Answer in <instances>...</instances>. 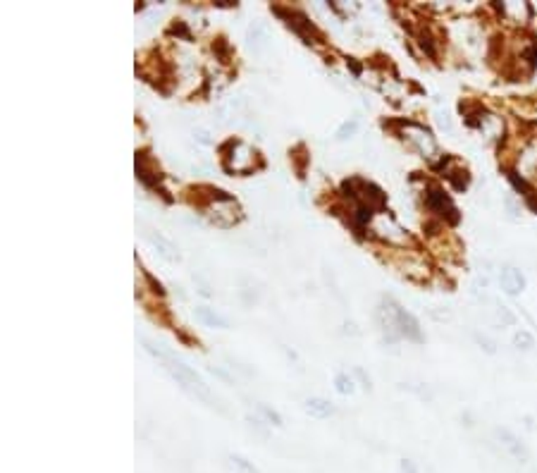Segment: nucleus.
<instances>
[{"label":"nucleus","instance_id":"obj_1","mask_svg":"<svg viewBox=\"0 0 537 473\" xmlns=\"http://www.w3.org/2000/svg\"><path fill=\"white\" fill-rule=\"evenodd\" d=\"M144 344H146V349L151 352L153 356H158L160 361L165 364V371L170 373L172 378L177 380L179 385L184 387V390H189L191 395L194 397H199V399H203V402H208V404H213V397H211V390H208V385L203 383L201 380V376L196 371H191V368L187 366V364H182L179 359H175V356H170V354H165V352H160V349H156L153 347L151 342L148 340H144Z\"/></svg>","mask_w":537,"mask_h":473},{"label":"nucleus","instance_id":"obj_2","mask_svg":"<svg viewBox=\"0 0 537 473\" xmlns=\"http://www.w3.org/2000/svg\"><path fill=\"white\" fill-rule=\"evenodd\" d=\"M380 323L385 330L394 333V337H406V340H421V325L406 309H401L397 301L387 299L380 309Z\"/></svg>","mask_w":537,"mask_h":473},{"label":"nucleus","instance_id":"obj_3","mask_svg":"<svg viewBox=\"0 0 537 473\" xmlns=\"http://www.w3.org/2000/svg\"><path fill=\"white\" fill-rule=\"evenodd\" d=\"M499 287H502L504 294H509V297H518L523 290H526V275L521 273L518 268H504L502 273H499Z\"/></svg>","mask_w":537,"mask_h":473},{"label":"nucleus","instance_id":"obj_4","mask_svg":"<svg viewBox=\"0 0 537 473\" xmlns=\"http://www.w3.org/2000/svg\"><path fill=\"white\" fill-rule=\"evenodd\" d=\"M428 206H430V211H435L437 215H452V218H456V208L452 201H449L447 192H442V189H430Z\"/></svg>","mask_w":537,"mask_h":473},{"label":"nucleus","instance_id":"obj_5","mask_svg":"<svg viewBox=\"0 0 537 473\" xmlns=\"http://www.w3.org/2000/svg\"><path fill=\"white\" fill-rule=\"evenodd\" d=\"M497 435H499V440L504 442V447L509 450L511 457H516V459H521V462H526V459H528V450L523 447V442L518 440L514 433H509L506 428H499Z\"/></svg>","mask_w":537,"mask_h":473},{"label":"nucleus","instance_id":"obj_6","mask_svg":"<svg viewBox=\"0 0 537 473\" xmlns=\"http://www.w3.org/2000/svg\"><path fill=\"white\" fill-rule=\"evenodd\" d=\"M502 15L504 17H509L511 20V15H514V22L516 24H526L528 20H530V15H533V10H530V5L528 3H511V5H502Z\"/></svg>","mask_w":537,"mask_h":473},{"label":"nucleus","instance_id":"obj_7","mask_svg":"<svg viewBox=\"0 0 537 473\" xmlns=\"http://www.w3.org/2000/svg\"><path fill=\"white\" fill-rule=\"evenodd\" d=\"M196 318H199L201 323L211 325V328H230V321H227V318H222L220 313H215V309H208V306H201V309H196Z\"/></svg>","mask_w":537,"mask_h":473},{"label":"nucleus","instance_id":"obj_8","mask_svg":"<svg viewBox=\"0 0 537 473\" xmlns=\"http://www.w3.org/2000/svg\"><path fill=\"white\" fill-rule=\"evenodd\" d=\"M306 411L311 416H316V419H327V416L332 414V404L327 402V399H323V397H311V399H306Z\"/></svg>","mask_w":537,"mask_h":473},{"label":"nucleus","instance_id":"obj_9","mask_svg":"<svg viewBox=\"0 0 537 473\" xmlns=\"http://www.w3.org/2000/svg\"><path fill=\"white\" fill-rule=\"evenodd\" d=\"M148 239H151V242L156 244V247L160 249V254H163L165 258H170V261H172V258H177V249H175V244L168 242V239H165V237H160V235H148Z\"/></svg>","mask_w":537,"mask_h":473},{"label":"nucleus","instance_id":"obj_10","mask_svg":"<svg viewBox=\"0 0 537 473\" xmlns=\"http://www.w3.org/2000/svg\"><path fill=\"white\" fill-rule=\"evenodd\" d=\"M504 208H506V218H509V220H514V223H516V220H521V199H516V196L514 194H511V196H506V199H504Z\"/></svg>","mask_w":537,"mask_h":473},{"label":"nucleus","instance_id":"obj_11","mask_svg":"<svg viewBox=\"0 0 537 473\" xmlns=\"http://www.w3.org/2000/svg\"><path fill=\"white\" fill-rule=\"evenodd\" d=\"M514 347L516 349H523V352H530L535 347V337L528 333V330H518L514 335Z\"/></svg>","mask_w":537,"mask_h":473},{"label":"nucleus","instance_id":"obj_12","mask_svg":"<svg viewBox=\"0 0 537 473\" xmlns=\"http://www.w3.org/2000/svg\"><path fill=\"white\" fill-rule=\"evenodd\" d=\"M335 387H337V392L339 395H354V380H351L347 373H339V376L335 378Z\"/></svg>","mask_w":537,"mask_h":473},{"label":"nucleus","instance_id":"obj_13","mask_svg":"<svg viewBox=\"0 0 537 473\" xmlns=\"http://www.w3.org/2000/svg\"><path fill=\"white\" fill-rule=\"evenodd\" d=\"M418 39H421L418 43H421V48H423V51L428 53L430 58H435V55H437V43H435V39H432V34L423 32L421 36H418Z\"/></svg>","mask_w":537,"mask_h":473},{"label":"nucleus","instance_id":"obj_14","mask_svg":"<svg viewBox=\"0 0 537 473\" xmlns=\"http://www.w3.org/2000/svg\"><path fill=\"white\" fill-rule=\"evenodd\" d=\"M356 129H358V120L354 118V120H349V122H344L342 127L337 129V139H349V137H354L356 134Z\"/></svg>","mask_w":537,"mask_h":473},{"label":"nucleus","instance_id":"obj_15","mask_svg":"<svg viewBox=\"0 0 537 473\" xmlns=\"http://www.w3.org/2000/svg\"><path fill=\"white\" fill-rule=\"evenodd\" d=\"M258 411L268 419L270 423H275V426H282V419H280V414H277L275 409H270L268 404H258Z\"/></svg>","mask_w":537,"mask_h":473},{"label":"nucleus","instance_id":"obj_16","mask_svg":"<svg viewBox=\"0 0 537 473\" xmlns=\"http://www.w3.org/2000/svg\"><path fill=\"white\" fill-rule=\"evenodd\" d=\"M475 342H478L480 347H483L487 354H495V352H497V344L492 342L490 337H485V335H480V333H478V335H475Z\"/></svg>","mask_w":537,"mask_h":473},{"label":"nucleus","instance_id":"obj_17","mask_svg":"<svg viewBox=\"0 0 537 473\" xmlns=\"http://www.w3.org/2000/svg\"><path fill=\"white\" fill-rule=\"evenodd\" d=\"M404 473H416V469L411 466V462H404Z\"/></svg>","mask_w":537,"mask_h":473}]
</instances>
